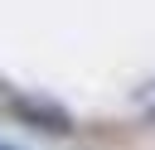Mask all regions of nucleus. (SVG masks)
<instances>
[{"label":"nucleus","mask_w":155,"mask_h":150,"mask_svg":"<svg viewBox=\"0 0 155 150\" xmlns=\"http://www.w3.org/2000/svg\"><path fill=\"white\" fill-rule=\"evenodd\" d=\"M5 111H10L19 126L44 131V135H73V131H78V126H73V116H68L58 102H48V97H29V92H19V97H10V102H5Z\"/></svg>","instance_id":"1"},{"label":"nucleus","mask_w":155,"mask_h":150,"mask_svg":"<svg viewBox=\"0 0 155 150\" xmlns=\"http://www.w3.org/2000/svg\"><path fill=\"white\" fill-rule=\"evenodd\" d=\"M140 106H145V116L155 121V82H150V87H140Z\"/></svg>","instance_id":"2"}]
</instances>
